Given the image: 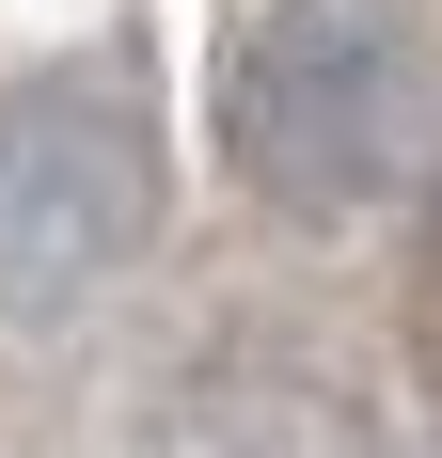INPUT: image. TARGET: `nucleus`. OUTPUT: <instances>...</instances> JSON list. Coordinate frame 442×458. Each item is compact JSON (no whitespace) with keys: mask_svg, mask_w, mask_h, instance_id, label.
<instances>
[{"mask_svg":"<svg viewBox=\"0 0 442 458\" xmlns=\"http://www.w3.org/2000/svg\"><path fill=\"white\" fill-rule=\"evenodd\" d=\"M395 111H411L395 0H285L237 64V158L268 174V206H363L395 174Z\"/></svg>","mask_w":442,"mask_h":458,"instance_id":"f257e3e1","label":"nucleus"},{"mask_svg":"<svg viewBox=\"0 0 442 458\" xmlns=\"http://www.w3.org/2000/svg\"><path fill=\"white\" fill-rule=\"evenodd\" d=\"M127 206V142L95 127V95L0 111V284H64Z\"/></svg>","mask_w":442,"mask_h":458,"instance_id":"f03ea898","label":"nucleus"}]
</instances>
